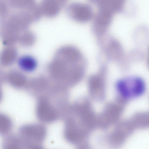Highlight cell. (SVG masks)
<instances>
[{
	"label": "cell",
	"mask_w": 149,
	"mask_h": 149,
	"mask_svg": "<svg viewBox=\"0 0 149 149\" xmlns=\"http://www.w3.org/2000/svg\"></svg>",
	"instance_id": "23"
},
{
	"label": "cell",
	"mask_w": 149,
	"mask_h": 149,
	"mask_svg": "<svg viewBox=\"0 0 149 149\" xmlns=\"http://www.w3.org/2000/svg\"><path fill=\"white\" fill-rule=\"evenodd\" d=\"M9 8L6 0H0V18L5 17L9 14Z\"/></svg>",
	"instance_id": "18"
},
{
	"label": "cell",
	"mask_w": 149,
	"mask_h": 149,
	"mask_svg": "<svg viewBox=\"0 0 149 149\" xmlns=\"http://www.w3.org/2000/svg\"><path fill=\"white\" fill-rule=\"evenodd\" d=\"M39 6L42 15L48 18L57 16L63 6L58 0H41Z\"/></svg>",
	"instance_id": "11"
},
{
	"label": "cell",
	"mask_w": 149,
	"mask_h": 149,
	"mask_svg": "<svg viewBox=\"0 0 149 149\" xmlns=\"http://www.w3.org/2000/svg\"><path fill=\"white\" fill-rule=\"evenodd\" d=\"M147 62L148 65L149 67V47L148 48V53Z\"/></svg>",
	"instance_id": "22"
},
{
	"label": "cell",
	"mask_w": 149,
	"mask_h": 149,
	"mask_svg": "<svg viewBox=\"0 0 149 149\" xmlns=\"http://www.w3.org/2000/svg\"><path fill=\"white\" fill-rule=\"evenodd\" d=\"M64 6L67 0H58Z\"/></svg>",
	"instance_id": "21"
},
{
	"label": "cell",
	"mask_w": 149,
	"mask_h": 149,
	"mask_svg": "<svg viewBox=\"0 0 149 149\" xmlns=\"http://www.w3.org/2000/svg\"><path fill=\"white\" fill-rule=\"evenodd\" d=\"M126 0H102L97 5L99 11L111 15L123 11Z\"/></svg>",
	"instance_id": "12"
},
{
	"label": "cell",
	"mask_w": 149,
	"mask_h": 149,
	"mask_svg": "<svg viewBox=\"0 0 149 149\" xmlns=\"http://www.w3.org/2000/svg\"><path fill=\"white\" fill-rule=\"evenodd\" d=\"M135 120L137 125L139 129L149 127V111L137 113Z\"/></svg>",
	"instance_id": "15"
},
{
	"label": "cell",
	"mask_w": 149,
	"mask_h": 149,
	"mask_svg": "<svg viewBox=\"0 0 149 149\" xmlns=\"http://www.w3.org/2000/svg\"><path fill=\"white\" fill-rule=\"evenodd\" d=\"M19 133L22 144L32 148L40 147L46 134V128L41 125L30 124L21 127Z\"/></svg>",
	"instance_id": "3"
},
{
	"label": "cell",
	"mask_w": 149,
	"mask_h": 149,
	"mask_svg": "<svg viewBox=\"0 0 149 149\" xmlns=\"http://www.w3.org/2000/svg\"><path fill=\"white\" fill-rule=\"evenodd\" d=\"M90 95L93 100L101 101L105 98L106 95L105 84L104 77L101 74L92 76L88 81Z\"/></svg>",
	"instance_id": "9"
},
{
	"label": "cell",
	"mask_w": 149,
	"mask_h": 149,
	"mask_svg": "<svg viewBox=\"0 0 149 149\" xmlns=\"http://www.w3.org/2000/svg\"><path fill=\"white\" fill-rule=\"evenodd\" d=\"M143 56L142 52L138 50L133 51L130 54V58L134 61H138L141 59Z\"/></svg>",
	"instance_id": "19"
},
{
	"label": "cell",
	"mask_w": 149,
	"mask_h": 149,
	"mask_svg": "<svg viewBox=\"0 0 149 149\" xmlns=\"http://www.w3.org/2000/svg\"><path fill=\"white\" fill-rule=\"evenodd\" d=\"M90 133L74 120H66L64 136L69 142L79 147H88Z\"/></svg>",
	"instance_id": "5"
},
{
	"label": "cell",
	"mask_w": 149,
	"mask_h": 149,
	"mask_svg": "<svg viewBox=\"0 0 149 149\" xmlns=\"http://www.w3.org/2000/svg\"><path fill=\"white\" fill-rule=\"evenodd\" d=\"M113 15L99 11L95 16L93 24L94 33L101 35L107 30L111 22Z\"/></svg>",
	"instance_id": "10"
},
{
	"label": "cell",
	"mask_w": 149,
	"mask_h": 149,
	"mask_svg": "<svg viewBox=\"0 0 149 149\" xmlns=\"http://www.w3.org/2000/svg\"><path fill=\"white\" fill-rule=\"evenodd\" d=\"M10 8L19 11L24 10L36 3L35 0H6Z\"/></svg>",
	"instance_id": "14"
},
{
	"label": "cell",
	"mask_w": 149,
	"mask_h": 149,
	"mask_svg": "<svg viewBox=\"0 0 149 149\" xmlns=\"http://www.w3.org/2000/svg\"><path fill=\"white\" fill-rule=\"evenodd\" d=\"M12 123L10 119L3 114L0 115V132L1 134H5L11 130Z\"/></svg>",
	"instance_id": "16"
},
{
	"label": "cell",
	"mask_w": 149,
	"mask_h": 149,
	"mask_svg": "<svg viewBox=\"0 0 149 149\" xmlns=\"http://www.w3.org/2000/svg\"><path fill=\"white\" fill-rule=\"evenodd\" d=\"M91 2L98 5L102 0H89Z\"/></svg>",
	"instance_id": "20"
},
{
	"label": "cell",
	"mask_w": 149,
	"mask_h": 149,
	"mask_svg": "<svg viewBox=\"0 0 149 149\" xmlns=\"http://www.w3.org/2000/svg\"><path fill=\"white\" fill-rule=\"evenodd\" d=\"M68 16L71 19L80 23L90 20L93 17V11L89 5L78 2L70 4L66 9Z\"/></svg>",
	"instance_id": "7"
},
{
	"label": "cell",
	"mask_w": 149,
	"mask_h": 149,
	"mask_svg": "<svg viewBox=\"0 0 149 149\" xmlns=\"http://www.w3.org/2000/svg\"><path fill=\"white\" fill-rule=\"evenodd\" d=\"M116 100L126 104L130 99L142 95L146 89V84L141 78L130 76L122 78L116 83Z\"/></svg>",
	"instance_id": "1"
},
{
	"label": "cell",
	"mask_w": 149,
	"mask_h": 149,
	"mask_svg": "<svg viewBox=\"0 0 149 149\" xmlns=\"http://www.w3.org/2000/svg\"><path fill=\"white\" fill-rule=\"evenodd\" d=\"M36 114L40 120L46 123L55 121L57 117V113L47 98L41 97L37 103Z\"/></svg>",
	"instance_id": "8"
},
{
	"label": "cell",
	"mask_w": 149,
	"mask_h": 149,
	"mask_svg": "<svg viewBox=\"0 0 149 149\" xmlns=\"http://www.w3.org/2000/svg\"><path fill=\"white\" fill-rule=\"evenodd\" d=\"M125 104L116 100L107 104L97 116V127L107 129L119 122Z\"/></svg>",
	"instance_id": "4"
},
{
	"label": "cell",
	"mask_w": 149,
	"mask_h": 149,
	"mask_svg": "<svg viewBox=\"0 0 149 149\" xmlns=\"http://www.w3.org/2000/svg\"><path fill=\"white\" fill-rule=\"evenodd\" d=\"M69 116L90 132L97 127V116L90 102L86 98H81L71 105Z\"/></svg>",
	"instance_id": "2"
},
{
	"label": "cell",
	"mask_w": 149,
	"mask_h": 149,
	"mask_svg": "<svg viewBox=\"0 0 149 149\" xmlns=\"http://www.w3.org/2000/svg\"><path fill=\"white\" fill-rule=\"evenodd\" d=\"M107 136L106 141L111 146L118 147L123 145L136 129L130 119L118 122Z\"/></svg>",
	"instance_id": "6"
},
{
	"label": "cell",
	"mask_w": 149,
	"mask_h": 149,
	"mask_svg": "<svg viewBox=\"0 0 149 149\" xmlns=\"http://www.w3.org/2000/svg\"><path fill=\"white\" fill-rule=\"evenodd\" d=\"M18 64L21 69L27 72L34 71L37 66L36 59L29 55H24L20 57L18 60Z\"/></svg>",
	"instance_id": "13"
},
{
	"label": "cell",
	"mask_w": 149,
	"mask_h": 149,
	"mask_svg": "<svg viewBox=\"0 0 149 149\" xmlns=\"http://www.w3.org/2000/svg\"><path fill=\"white\" fill-rule=\"evenodd\" d=\"M22 142L20 139L12 136L7 138L5 140L4 147L6 149L18 148L21 146Z\"/></svg>",
	"instance_id": "17"
}]
</instances>
